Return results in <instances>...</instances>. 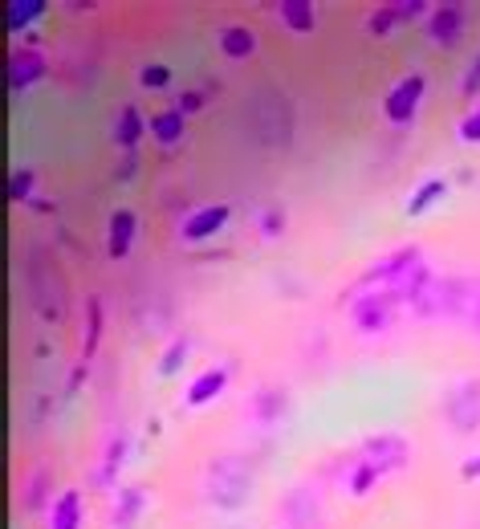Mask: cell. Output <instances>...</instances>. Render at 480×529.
Here are the masks:
<instances>
[{
  "mask_svg": "<svg viewBox=\"0 0 480 529\" xmlns=\"http://www.w3.org/2000/svg\"><path fill=\"white\" fill-rule=\"evenodd\" d=\"M273 13L281 17V25L289 33H314L318 29V9L310 5V0H281Z\"/></svg>",
  "mask_w": 480,
  "mask_h": 529,
  "instance_id": "cell-25",
  "label": "cell"
},
{
  "mask_svg": "<svg viewBox=\"0 0 480 529\" xmlns=\"http://www.w3.org/2000/svg\"><path fill=\"white\" fill-rule=\"evenodd\" d=\"M82 379H86V363H78V367H74V375H70V387H66V391H78V387H82Z\"/></svg>",
  "mask_w": 480,
  "mask_h": 529,
  "instance_id": "cell-39",
  "label": "cell"
},
{
  "mask_svg": "<svg viewBox=\"0 0 480 529\" xmlns=\"http://www.w3.org/2000/svg\"><path fill=\"white\" fill-rule=\"evenodd\" d=\"M204 493L216 509H240L249 501L253 493V464L240 456V452H224L208 464V473H204Z\"/></svg>",
  "mask_w": 480,
  "mask_h": 529,
  "instance_id": "cell-4",
  "label": "cell"
},
{
  "mask_svg": "<svg viewBox=\"0 0 480 529\" xmlns=\"http://www.w3.org/2000/svg\"><path fill=\"white\" fill-rule=\"evenodd\" d=\"M102 342V302L98 298H86V338H82V363L94 359V350Z\"/></svg>",
  "mask_w": 480,
  "mask_h": 529,
  "instance_id": "cell-30",
  "label": "cell"
},
{
  "mask_svg": "<svg viewBox=\"0 0 480 529\" xmlns=\"http://www.w3.org/2000/svg\"><path fill=\"white\" fill-rule=\"evenodd\" d=\"M285 411H289V391H285V387H277V383L257 387V391H253V399H249V420H253V424H261V428L277 424V420L285 416Z\"/></svg>",
  "mask_w": 480,
  "mask_h": 529,
  "instance_id": "cell-16",
  "label": "cell"
},
{
  "mask_svg": "<svg viewBox=\"0 0 480 529\" xmlns=\"http://www.w3.org/2000/svg\"><path fill=\"white\" fill-rule=\"evenodd\" d=\"M151 139L159 143V147H179L184 143V135H188V114L184 110H175V106H167V110H159V114H151Z\"/></svg>",
  "mask_w": 480,
  "mask_h": 529,
  "instance_id": "cell-20",
  "label": "cell"
},
{
  "mask_svg": "<svg viewBox=\"0 0 480 529\" xmlns=\"http://www.w3.org/2000/svg\"><path fill=\"white\" fill-rule=\"evenodd\" d=\"M33 192H37V171H33V167H13V171H9V188H5L9 204L29 208V204H33Z\"/></svg>",
  "mask_w": 480,
  "mask_h": 529,
  "instance_id": "cell-28",
  "label": "cell"
},
{
  "mask_svg": "<svg viewBox=\"0 0 480 529\" xmlns=\"http://www.w3.org/2000/svg\"><path fill=\"white\" fill-rule=\"evenodd\" d=\"M464 25H468V9L460 5V0H444V5H432L428 21H424V33H428V41H432V45L452 49V45L460 41Z\"/></svg>",
  "mask_w": 480,
  "mask_h": 529,
  "instance_id": "cell-13",
  "label": "cell"
},
{
  "mask_svg": "<svg viewBox=\"0 0 480 529\" xmlns=\"http://www.w3.org/2000/svg\"><path fill=\"white\" fill-rule=\"evenodd\" d=\"M460 94H464V98H476V94H480V53L472 57V62H468V70H464Z\"/></svg>",
  "mask_w": 480,
  "mask_h": 529,
  "instance_id": "cell-35",
  "label": "cell"
},
{
  "mask_svg": "<svg viewBox=\"0 0 480 529\" xmlns=\"http://www.w3.org/2000/svg\"><path fill=\"white\" fill-rule=\"evenodd\" d=\"M21 501L29 513H41L45 505H53V477H49V468H33V477L21 485Z\"/></svg>",
  "mask_w": 480,
  "mask_h": 529,
  "instance_id": "cell-27",
  "label": "cell"
},
{
  "mask_svg": "<svg viewBox=\"0 0 480 529\" xmlns=\"http://www.w3.org/2000/svg\"><path fill=\"white\" fill-rule=\"evenodd\" d=\"M419 265H424V253H419V245H403L395 253H387L383 261H375L363 277H358L354 293H367V289H395L407 273H415Z\"/></svg>",
  "mask_w": 480,
  "mask_h": 529,
  "instance_id": "cell-7",
  "label": "cell"
},
{
  "mask_svg": "<svg viewBox=\"0 0 480 529\" xmlns=\"http://www.w3.org/2000/svg\"><path fill=\"white\" fill-rule=\"evenodd\" d=\"M424 94H428V74H419V70L403 74V78L387 90V98H383L387 123H391V127H411L415 114H419V106H424Z\"/></svg>",
  "mask_w": 480,
  "mask_h": 529,
  "instance_id": "cell-6",
  "label": "cell"
},
{
  "mask_svg": "<svg viewBox=\"0 0 480 529\" xmlns=\"http://www.w3.org/2000/svg\"><path fill=\"white\" fill-rule=\"evenodd\" d=\"M143 509H147V489L143 485H127L123 493H118L114 509H110V525L114 529H131L143 517Z\"/></svg>",
  "mask_w": 480,
  "mask_h": 529,
  "instance_id": "cell-21",
  "label": "cell"
},
{
  "mask_svg": "<svg viewBox=\"0 0 480 529\" xmlns=\"http://www.w3.org/2000/svg\"><path fill=\"white\" fill-rule=\"evenodd\" d=\"M456 135H460V143H480V106L464 114L460 127H456Z\"/></svg>",
  "mask_w": 480,
  "mask_h": 529,
  "instance_id": "cell-34",
  "label": "cell"
},
{
  "mask_svg": "<svg viewBox=\"0 0 480 529\" xmlns=\"http://www.w3.org/2000/svg\"><path fill=\"white\" fill-rule=\"evenodd\" d=\"M135 232H139V216L131 208H114L106 220V253L110 261H127L135 249Z\"/></svg>",
  "mask_w": 480,
  "mask_h": 529,
  "instance_id": "cell-15",
  "label": "cell"
},
{
  "mask_svg": "<svg viewBox=\"0 0 480 529\" xmlns=\"http://www.w3.org/2000/svg\"><path fill=\"white\" fill-rule=\"evenodd\" d=\"M82 517H86V505L78 489L57 493V501L49 505V529H82Z\"/></svg>",
  "mask_w": 480,
  "mask_h": 529,
  "instance_id": "cell-22",
  "label": "cell"
},
{
  "mask_svg": "<svg viewBox=\"0 0 480 529\" xmlns=\"http://www.w3.org/2000/svg\"><path fill=\"white\" fill-rule=\"evenodd\" d=\"M476 477H480V452L460 464V481H476Z\"/></svg>",
  "mask_w": 480,
  "mask_h": 529,
  "instance_id": "cell-37",
  "label": "cell"
},
{
  "mask_svg": "<svg viewBox=\"0 0 480 529\" xmlns=\"http://www.w3.org/2000/svg\"><path fill=\"white\" fill-rule=\"evenodd\" d=\"M432 5L428 0H391V5H379L371 17H367V33L375 37H387L403 25H415V21H428Z\"/></svg>",
  "mask_w": 480,
  "mask_h": 529,
  "instance_id": "cell-11",
  "label": "cell"
},
{
  "mask_svg": "<svg viewBox=\"0 0 480 529\" xmlns=\"http://www.w3.org/2000/svg\"><path fill=\"white\" fill-rule=\"evenodd\" d=\"M139 86L143 90H167L171 86V70L163 62H147V66H139Z\"/></svg>",
  "mask_w": 480,
  "mask_h": 529,
  "instance_id": "cell-33",
  "label": "cell"
},
{
  "mask_svg": "<svg viewBox=\"0 0 480 529\" xmlns=\"http://www.w3.org/2000/svg\"><path fill=\"white\" fill-rule=\"evenodd\" d=\"M33 212H41V216H49V212H57V200H49V196H33V204H29Z\"/></svg>",
  "mask_w": 480,
  "mask_h": 529,
  "instance_id": "cell-38",
  "label": "cell"
},
{
  "mask_svg": "<svg viewBox=\"0 0 480 529\" xmlns=\"http://www.w3.org/2000/svg\"><path fill=\"white\" fill-rule=\"evenodd\" d=\"M444 318L480 334V277H444Z\"/></svg>",
  "mask_w": 480,
  "mask_h": 529,
  "instance_id": "cell-9",
  "label": "cell"
},
{
  "mask_svg": "<svg viewBox=\"0 0 480 529\" xmlns=\"http://www.w3.org/2000/svg\"><path fill=\"white\" fill-rule=\"evenodd\" d=\"M407 460H411V448L395 432H383V436L363 440V448L354 452V464L346 468V493L350 497H367L383 477L399 473Z\"/></svg>",
  "mask_w": 480,
  "mask_h": 529,
  "instance_id": "cell-3",
  "label": "cell"
},
{
  "mask_svg": "<svg viewBox=\"0 0 480 529\" xmlns=\"http://www.w3.org/2000/svg\"><path fill=\"white\" fill-rule=\"evenodd\" d=\"M228 220H232L228 204H200V208H192L184 220H179V241H184V245H204V241L216 237V232H224Z\"/></svg>",
  "mask_w": 480,
  "mask_h": 529,
  "instance_id": "cell-12",
  "label": "cell"
},
{
  "mask_svg": "<svg viewBox=\"0 0 480 529\" xmlns=\"http://www.w3.org/2000/svg\"><path fill=\"white\" fill-rule=\"evenodd\" d=\"M135 171H139V151H127L123 159L114 163V180H118V184H127V180H135Z\"/></svg>",
  "mask_w": 480,
  "mask_h": 529,
  "instance_id": "cell-36",
  "label": "cell"
},
{
  "mask_svg": "<svg viewBox=\"0 0 480 529\" xmlns=\"http://www.w3.org/2000/svg\"><path fill=\"white\" fill-rule=\"evenodd\" d=\"M188 355H192V338H188V334H179V338H171V342H167V350L159 355V367H155V371H159L163 379H171V375L184 371Z\"/></svg>",
  "mask_w": 480,
  "mask_h": 529,
  "instance_id": "cell-29",
  "label": "cell"
},
{
  "mask_svg": "<svg viewBox=\"0 0 480 529\" xmlns=\"http://www.w3.org/2000/svg\"><path fill=\"white\" fill-rule=\"evenodd\" d=\"M45 0H9L5 5V29L17 37V33H25L29 25H37L41 17H45Z\"/></svg>",
  "mask_w": 480,
  "mask_h": 529,
  "instance_id": "cell-26",
  "label": "cell"
},
{
  "mask_svg": "<svg viewBox=\"0 0 480 529\" xmlns=\"http://www.w3.org/2000/svg\"><path fill=\"white\" fill-rule=\"evenodd\" d=\"M216 45H220L224 57H232V62H245V57L257 53V33L249 25H224L220 37H216Z\"/></svg>",
  "mask_w": 480,
  "mask_h": 529,
  "instance_id": "cell-23",
  "label": "cell"
},
{
  "mask_svg": "<svg viewBox=\"0 0 480 529\" xmlns=\"http://www.w3.org/2000/svg\"><path fill=\"white\" fill-rule=\"evenodd\" d=\"M228 379H232V367H228V363L200 371V375L188 383V391H184V403H188V407H208V403H216V399L224 395Z\"/></svg>",
  "mask_w": 480,
  "mask_h": 529,
  "instance_id": "cell-17",
  "label": "cell"
},
{
  "mask_svg": "<svg viewBox=\"0 0 480 529\" xmlns=\"http://www.w3.org/2000/svg\"><path fill=\"white\" fill-rule=\"evenodd\" d=\"M289 228V216L281 204H265L257 212V232H261V241H281V232Z\"/></svg>",
  "mask_w": 480,
  "mask_h": 529,
  "instance_id": "cell-31",
  "label": "cell"
},
{
  "mask_svg": "<svg viewBox=\"0 0 480 529\" xmlns=\"http://www.w3.org/2000/svg\"><path fill=\"white\" fill-rule=\"evenodd\" d=\"M240 131L261 151H285L293 143V102L277 86H261L240 106Z\"/></svg>",
  "mask_w": 480,
  "mask_h": 529,
  "instance_id": "cell-2",
  "label": "cell"
},
{
  "mask_svg": "<svg viewBox=\"0 0 480 529\" xmlns=\"http://www.w3.org/2000/svg\"><path fill=\"white\" fill-rule=\"evenodd\" d=\"M45 74H49V57H45L37 45H17V49L9 53V62H5V86H9L13 94L37 86Z\"/></svg>",
  "mask_w": 480,
  "mask_h": 529,
  "instance_id": "cell-10",
  "label": "cell"
},
{
  "mask_svg": "<svg viewBox=\"0 0 480 529\" xmlns=\"http://www.w3.org/2000/svg\"><path fill=\"white\" fill-rule=\"evenodd\" d=\"M281 521H285V529H326L322 505H318V497L310 489H293L281 501Z\"/></svg>",
  "mask_w": 480,
  "mask_h": 529,
  "instance_id": "cell-14",
  "label": "cell"
},
{
  "mask_svg": "<svg viewBox=\"0 0 480 529\" xmlns=\"http://www.w3.org/2000/svg\"><path fill=\"white\" fill-rule=\"evenodd\" d=\"M444 196H448V180L444 175H428V180H419V188L407 196V216H428Z\"/></svg>",
  "mask_w": 480,
  "mask_h": 529,
  "instance_id": "cell-24",
  "label": "cell"
},
{
  "mask_svg": "<svg viewBox=\"0 0 480 529\" xmlns=\"http://www.w3.org/2000/svg\"><path fill=\"white\" fill-rule=\"evenodd\" d=\"M127 452H131V436L127 432H118V436L106 440L102 460H98V473H94V485L98 489H106V485L118 481V473H123V464H127Z\"/></svg>",
  "mask_w": 480,
  "mask_h": 529,
  "instance_id": "cell-19",
  "label": "cell"
},
{
  "mask_svg": "<svg viewBox=\"0 0 480 529\" xmlns=\"http://www.w3.org/2000/svg\"><path fill=\"white\" fill-rule=\"evenodd\" d=\"M147 119H143V114H139V106H123V110H118L114 114V127H110V139H114V147L118 151H139V143H143V135H147Z\"/></svg>",
  "mask_w": 480,
  "mask_h": 529,
  "instance_id": "cell-18",
  "label": "cell"
},
{
  "mask_svg": "<svg viewBox=\"0 0 480 529\" xmlns=\"http://www.w3.org/2000/svg\"><path fill=\"white\" fill-rule=\"evenodd\" d=\"M21 285L25 298L33 306V314L41 322H66L70 314V289H66V273L57 265L49 245H29L21 257Z\"/></svg>",
  "mask_w": 480,
  "mask_h": 529,
  "instance_id": "cell-1",
  "label": "cell"
},
{
  "mask_svg": "<svg viewBox=\"0 0 480 529\" xmlns=\"http://www.w3.org/2000/svg\"><path fill=\"white\" fill-rule=\"evenodd\" d=\"M444 424L456 436H472L480 432V379H464L444 395Z\"/></svg>",
  "mask_w": 480,
  "mask_h": 529,
  "instance_id": "cell-8",
  "label": "cell"
},
{
  "mask_svg": "<svg viewBox=\"0 0 480 529\" xmlns=\"http://www.w3.org/2000/svg\"><path fill=\"white\" fill-rule=\"evenodd\" d=\"M216 90H220L216 82H204V86H188V90H179V98H175V110H184V114H200Z\"/></svg>",
  "mask_w": 480,
  "mask_h": 529,
  "instance_id": "cell-32",
  "label": "cell"
},
{
  "mask_svg": "<svg viewBox=\"0 0 480 529\" xmlns=\"http://www.w3.org/2000/svg\"><path fill=\"white\" fill-rule=\"evenodd\" d=\"M399 310H403V302L395 289H367L350 302V322L358 334H383V330H391Z\"/></svg>",
  "mask_w": 480,
  "mask_h": 529,
  "instance_id": "cell-5",
  "label": "cell"
}]
</instances>
